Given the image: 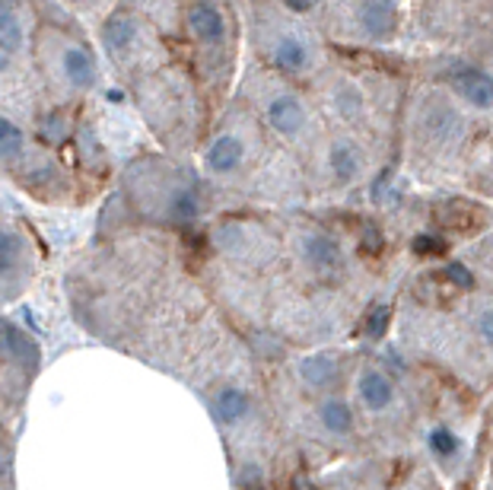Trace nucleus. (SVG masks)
<instances>
[{"label": "nucleus", "instance_id": "1", "mask_svg": "<svg viewBox=\"0 0 493 490\" xmlns=\"http://www.w3.org/2000/svg\"><path fill=\"white\" fill-rule=\"evenodd\" d=\"M356 404H360L363 417H392L401 408V389L398 379L388 366H382L379 360H366L356 366L354 379Z\"/></svg>", "mask_w": 493, "mask_h": 490}, {"label": "nucleus", "instance_id": "2", "mask_svg": "<svg viewBox=\"0 0 493 490\" xmlns=\"http://www.w3.org/2000/svg\"><path fill=\"white\" fill-rule=\"evenodd\" d=\"M258 402L242 383H220L211 392V417L220 430H239L252 421Z\"/></svg>", "mask_w": 493, "mask_h": 490}, {"label": "nucleus", "instance_id": "3", "mask_svg": "<svg viewBox=\"0 0 493 490\" xmlns=\"http://www.w3.org/2000/svg\"><path fill=\"white\" fill-rule=\"evenodd\" d=\"M300 258L315 277H337L347 264L341 240L328 230H306L300 236Z\"/></svg>", "mask_w": 493, "mask_h": 490}, {"label": "nucleus", "instance_id": "4", "mask_svg": "<svg viewBox=\"0 0 493 490\" xmlns=\"http://www.w3.org/2000/svg\"><path fill=\"white\" fill-rule=\"evenodd\" d=\"M313 417L325 440L350 443L356 436V408L344 395H337V392H328V395L315 398Z\"/></svg>", "mask_w": 493, "mask_h": 490}, {"label": "nucleus", "instance_id": "5", "mask_svg": "<svg viewBox=\"0 0 493 490\" xmlns=\"http://www.w3.org/2000/svg\"><path fill=\"white\" fill-rule=\"evenodd\" d=\"M344 363L334 351H315L296 360V379L306 392H313L315 398L334 392V385L341 383Z\"/></svg>", "mask_w": 493, "mask_h": 490}, {"label": "nucleus", "instance_id": "6", "mask_svg": "<svg viewBox=\"0 0 493 490\" xmlns=\"http://www.w3.org/2000/svg\"><path fill=\"white\" fill-rule=\"evenodd\" d=\"M449 83L462 102L475 112H493V74L475 64H456L449 74Z\"/></svg>", "mask_w": 493, "mask_h": 490}, {"label": "nucleus", "instance_id": "7", "mask_svg": "<svg viewBox=\"0 0 493 490\" xmlns=\"http://www.w3.org/2000/svg\"><path fill=\"white\" fill-rule=\"evenodd\" d=\"M0 351H4V363L19 370L23 376H32L38 370V344L32 334H26L16 322L4 319L0 325Z\"/></svg>", "mask_w": 493, "mask_h": 490}, {"label": "nucleus", "instance_id": "8", "mask_svg": "<svg viewBox=\"0 0 493 490\" xmlns=\"http://www.w3.org/2000/svg\"><path fill=\"white\" fill-rule=\"evenodd\" d=\"M185 23H188V32L194 36V42L211 45V48L223 45L226 42V32H230L223 10H220L217 4H211V0H198V4L188 6V19H185Z\"/></svg>", "mask_w": 493, "mask_h": 490}, {"label": "nucleus", "instance_id": "9", "mask_svg": "<svg viewBox=\"0 0 493 490\" xmlns=\"http://www.w3.org/2000/svg\"><path fill=\"white\" fill-rule=\"evenodd\" d=\"M424 446L433 455V462H439L443 468H458L465 459V440L449 421H433L424 434Z\"/></svg>", "mask_w": 493, "mask_h": 490}, {"label": "nucleus", "instance_id": "10", "mask_svg": "<svg viewBox=\"0 0 493 490\" xmlns=\"http://www.w3.org/2000/svg\"><path fill=\"white\" fill-rule=\"evenodd\" d=\"M245 159V144L239 134L226 131V134H217V138L207 144L204 150V169L211 172V176H232V172L242 166Z\"/></svg>", "mask_w": 493, "mask_h": 490}, {"label": "nucleus", "instance_id": "11", "mask_svg": "<svg viewBox=\"0 0 493 490\" xmlns=\"http://www.w3.org/2000/svg\"><path fill=\"white\" fill-rule=\"evenodd\" d=\"M264 118H268V125L274 128L281 138H296V134H303V128H306L309 115H306V106H303L296 96L281 93L264 106Z\"/></svg>", "mask_w": 493, "mask_h": 490}, {"label": "nucleus", "instance_id": "12", "mask_svg": "<svg viewBox=\"0 0 493 490\" xmlns=\"http://www.w3.org/2000/svg\"><path fill=\"white\" fill-rule=\"evenodd\" d=\"M360 29L369 38L382 42L392 38L398 29V4L395 0H363L360 4Z\"/></svg>", "mask_w": 493, "mask_h": 490}, {"label": "nucleus", "instance_id": "13", "mask_svg": "<svg viewBox=\"0 0 493 490\" xmlns=\"http://www.w3.org/2000/svg\"><path fill=\"white\" fill-rule=\"evenodd\" d=\"M271 61H274L283 74L296 77V74H303V70H309V64H313V51H309V42L303 36H296V32H283V36L271 45Z\"/></svg>", "mask_w": 493, "mask_h": 490}, {"label": "nucleus", "instance_id": "14", "mask_svg": "<svg viewBox=\"0 0 493 490\" xmlns=\"http://www.w3.org/2000/svg\"><path fill=\"white\" fill-rule=\"evenodd\" d=\"M61 74L70 87L77 89H89L96 80H99V67H96V57L89 55L80 45H67L61 51Z\"/></svg>", "mask_w": 493, "mask_h": 490}, {"label": "nucleus", "instance_id": "15", "mask_svg": "<svg viewBox=\"0 0 493 490\" xmlns=\"http://www.w3.org/2000/svg\"><path fill=\"white\" fill-rule=\"evenodd\" d=\"M328 166H331V176H334L337 185H354L363 172V153L354 140L347 138H337L328 150Z\"/></svg>", "mask_w": 493, "mask_h": 490}, {"label": "nucleus", "instance_id": "16", "mask_svg": "<svg viewBox=\"0 0 493 490\" xmlns=\"http://www.w3.org/2000/svg\"><path fill=\"white\" fill-rule=\"evenodd\" d=\"M458 131H462V118H458V112L449 102H433L424 112V134L430 140H437V144L456 140Z\"/></svg>", "mask_w": 493, "mask_h": 490}, {"label": "nucleus", "instance_id": "17", "mask_svg": "<svg viewBox=\"0 0 493 490\" xmlns=\"http://www.w3.org/2000/svg\"><path fill=\"white\" fill-rule=\"evenodd\" d=\"M102 42L112 51L115 57L131 55V48L138 45V23L128 13H115V16L106 19V29H102Z\"/></svg>", "mask_w": 493, "mask_h": 490}, {"label": "nucleus", "instance_id": "18", "mask_svg": "<svg viewBox=\"0 0 493 490\" xmlns=\"http://www.w3.org/2000/svg\"><path fill=\"white\" fill-rule=\"evenodd\" d=\"M23 258H26L23 236H19L13 227H4V230H0V271H4L6 296H10L13 283L19 281V268H23Z\"/></svg>", "mask_w": 493, "mask_h": 490}, {"label": "nucleus", "instance_id": "19", "mask_svg": "<svg viewBox=\"0 0 493 490\" xmlns=\"http://www.w3.org/2000/svg\"><path fill=\"white\" fill-rule=\"evenodd\" d=\"M200 214V195L198 189H191V185H179V189L169 191L166 198V217L175 223H191L198 220Z\"/></svg>", "mask_w": 493, "mask_h": 490}, {"label": "nucleus", "instance_id": "20", "mask_svg": "<svg viewBox=\"0 0 493 490\" xmlns=\"http://www.w3.org/2000/svg\"><path fill=\"white\" fill-rule=\"evenodd\" d=\"M23 42H26V32H23V23H19V13L13 10L10 4H4V10H0V55H4V61L19 55Z\"/></svg>", "mask_w": 493, "mask_h": 490}, {"label": "nucleus", "instance_id": "21", "mask_svg": "<svg viewBox=\"0 0 493 490\" xmlns=\"http://www.w3.org/2000/svg\"><path fill=\"white\" fill-rule=\"evenodd\" d=\"M23 153H26L23 128L10 118H0V159H4L6 166H13L23 159Z\"/></svg>", "mask_w": 493, "mask_h": 490}, {"label": "nucleus", "instance_id": "22", "mask_svg": "<svg viewBox=\"0 0 493 490\" xmlns=\"http://www.w3.org/2000/svg\"><path fill=\"white\" fill-rule=\"evenodd\" d=\"M468 325L475 341L484 347L488 353H493V302H478L468 315Z\"/></svg>", "mask_w": 493, "mask_h": 490}, {"label": "nucleus", "instance_id": "23", "mask_svg": "<svg viewBox=\"0 0 493 490\" xmlns=\"http://www.w3.org/2000/svg\"><path fill=\"white\" fill-rule=\"evenodd\" d=\"M334 106H337V112H341L344 118H354V115H360V108H363V96H360V89L350 87V83H344V87H337V93H334Z\"/></svg>", "mask_w": 493, "mask_h": 490}, {"label": "nucleus", "instance_id": "24", "mask_svg": "<svg viewBox=\"0 0 493 490\" xmlns=\"http://www.w3.org/2000/svg\"><path fill=\"white\" fill-rule=\"evenodd\" d=\"M388 325H392V309L388 306H375L373 312H366V322H363V334L366 338H382V334L388 332Z\"/></svg>", "mask_w": 493, "mask_h": 490}, {"label": "nucleus", "instance_id": "25", "mask_svg": "<svg viewBox=\"0 0 493 490\" xmlns=\"http://www.w3.org/2000/svg\"><path fill=\"white\" fill-rule=\"evenodd\" d=\"M443 274H446V281H452L456 287H471V283H475V274H471V271L465 268V264H458V261L446 264Z\"/></svg>", "mask_w": 493, "mask_h": 490}, {"label": "nucleus", "instance_id": "26", "mask_svg": "<svg viewBox=\"0 0 493 490\" xmlns=\"http://www.w3.org/2000/svg\"><path fill=\"white\" fill-rule=\"evenodd\" d=\"M414 251H420V255H430V251H443V242L437 240V236L424 233L414 240Z\"/></svg>", "mask_w": 493, "mask_h": 490}, {"label": "nucleus", "instance_id": "27", "mask_svg": "<svg viewBox=\"0 0 493 490\" xmlns=\"http://www.w3.org/2000/svg\"><path fill=\"white\" fill-rule=\"evenodd\" d=\"M281 4L287 6L290 13H309V10H313L315 0H281Z\"/></svg>", "mask_w": 493, "mask_h": 490}, {"label": "nucleus", "instance_id": "28", "mask_svg": "<svg viewBox=\"0 0 493 490\" xmlns=\"http://www.w3.org/2000/svg\"><path fill=\"white\" fill-rule=\"evenodd\" d=\"M293 490H319V485H315L313 478H306V475H296V478H293Z\"/></svg>", "mask_w": 493, "mask_h": 490}, {"label": "nucleus", "instance_id": "29", "mask_svg": "<svg viewBox=\"0 0 493 490\" xmlns=\"http://www.w3.org/2000/svg\"><path fill=\"white\" fill-rule=\"evenodd\" d=\"M106 99H108V102H121V93H118V89H108Z\"/></svg>", "mask_w": 493, "mask_h": 490}]
</instances>
